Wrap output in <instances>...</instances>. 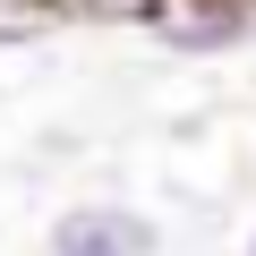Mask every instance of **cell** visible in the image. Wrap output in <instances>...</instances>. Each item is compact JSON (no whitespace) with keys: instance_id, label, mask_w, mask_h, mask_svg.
Masks as SVG:
<instances>
[{"instance_id":"cell-6","label":"cell","mask_w":256,"mask_h":256,"mask_svg":"<svg viewBox=\"0 0 256 256\" xmlns=\"http://www.w3.org/2000/svg\"><path fill=\"white\" fill-rule=\"evenodd\" d=\"M248 9H256V0H248Z\"/></svg>"},{"instance_id":"cell-1","label":"cell","mask_w":256,"mask_h":256,"mask_svg":"<svg viewBox=\"0 0 256 256\" xmlns=\"http://www.w3.org/2000/svg\"><path fill=\"white\" fill-rule=\"evenodd\" d=\"M43 256H162V222L128 196H68L43 222Z\"/></svg>"},{"instance_id":"cell-5","label":"cell","mask_w":256,"mask_h":256,"mask_svg":"<svg viewBox=\"0 0 256 256\" xmlns=\"http://www.w3.org/2000/svg\"><path fill=\"white\" fill-rule=\"evenodd\" d=\"M239 256H256V222H248V239H239Z\"/></svg>"},{"instance_id":"cell-4","label":"cell","mask_w":256,"mask_h":256,"mask_svg":"<svg viewBox=\"0 0 256 256\" xmlns=\"http://www.w3.org/2000/svg\"><path fill=\"white\" fill-rule=\"evenodd\" d=\"M18 18H43V0H0V26H18Z\"/></svg>"},{"instance_id":"cell-2","label":"cell","mask_w":256,"mask_h":256,"mask_svg":"<svg viewBox=\"0 0 256 256\" xmlns=\"http://www.w3.org/2000/svg\"><path fill=\"white\" fill-rule=\"evenodd\" d=\"M137 26L171 60H230V52L256 43V9H248V0H154Z\"/></svg>"},{"instance_id":"cell-3","label":"cell","mask_w":256,"mask_h":256,"mask_svg":"<svg viewBox=\"0 0 256 256\" xmlns=\"http://www.w3.org/2000/svg\"><path fill=\"white\" fill-rule=\"evenodd\" d=\"M154 0H43V18H94V26H137Z\"/></svg>"}]
</instances>
